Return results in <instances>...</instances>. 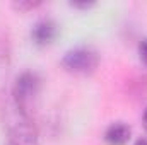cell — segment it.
Listing matches in <instances>:
<instances>
[{
    "label": "cell",
    "mask_w": 147,
    "mask_h": 145,
    "mask_svg": "<svg viewBox=\"0 0 147 145\" xmlns=\"http://www.w3.org/2000/svg\"><path fill=\"white\" fill-rule=\"evenodd\" d=\"M3 125L7 130V145H39V130L33 116L17 109L12 101L3 108Z\"/></svg>",
    "instance_id": "cell-1"
},
{
    "label": "cell",
    "mask_w": 147,
    "mask_h": 145,
    "mask_svg": "<svg viewBox=\"0 0 147 145\" xmlns=\"http://www.w3.org/2000/svg\"><path fill=\"white\" fill-rule=\"evenodd\" d=\"M41 91H43L41 75L34 70H24L14 80L10 101L17 109L33 116L38 106V101H39V96H41Z\"/></svg>",
    "instance_id": "cell-2"
},
{
    "label": "cell",
    "mask_w": 147,
    "mask_h": 145,
    "mask_svg": "<svg viewBox=\"0 0 147 145\" xmlns=\"http://www.w3.org/2000/svg\"><path fill=\"white\" fill-rule=\"evenodd\" d=\"M60 63L65 72L72 75H92L101 63V55L89 44H79L63 53Z\"/></svg>",
    "instance_id": "cell-3"
},
{
    "label": "cell",
    "mask_w": 147,
    "mask_h": 145,
    "mask_svg": "<svg viewBox=\"0 0 147 145\" xmlns=\"http://www.w3.org/2000/svg\"><path fill=\"white\" fill-rule=\"evenodd\" d=\"M60 34V26L55 19L51 17H41L31 26L29 29V38L33 41V44H36L38 48H46L51 46Z\"/></svg>",
    "instance_id": "cell-4"
},
{
    "label": "cell",
    "mask_w": 147,
    "mask_h": 145,
    "mask_svg": "<svg viewBox=\"0 0 147 145\" xmlns=\"http://www.w3.org/2000/svg\"><path fill=\"white\" fill-rule=\"evenodd\" d=\"M106 145H128L132 140V126L127 121H113L103 132Z\"/></svg>",
    "instance_id": "cell-5"
},
{
    "label": "cell",
    "mask_w": 147,
    "mask_h": 145,
    "mask_svg": "<svg viewBox=\"0 0 147 145\" xmlns=\"http://www.w3.org/2000/svg\"><path fill=\"white\" fill-rule=\"evenodd\" d=\"M41 5H43V2H39V0H14V2L10 3V7H12L16 12H19V14L31 12V10H34V9H39Z\"/></svg>",
    "instance_id": "cell-6"
},
{
    "label": "cell",
    "mask_w": 147,
    "mask_h": 145,
    "mask_svg": "<svg viewBox=\"0 0 147 145\" xmlns=\"http://www.w3.org/2000/svg\"><path fill=\"white\" fill-rule=\"evenodd\" d=\"M10 58V41L3 33H0V63H7Z\"/></svg>",
    "instance_id": "cell-7"
},
{
    "label": "cell",
    "mask_w": 147,
    "mask_h": 145,
    "mask_svg": "<svg viewBox=\"0 0 147 145\" xmlns=\"http://www.w3.org/2000/svg\"><path fill=\"white\" fill-rule=\"evenodd\" d=\"M137 55H139V60H140V63L147 67V36L142 38L140 41H139V44H137Z\"/></svg>",
    "instance_id": "cell-8"
},
{
    "label": "cell",
    "mask_w": 147,
    "mask_h": 145,
    "mask_svg": "<svg viewBox=\"0 0 147 145\" xmlns=\"http://www.w3.org/2000/svg\"><path fill=\"white\" fill-rule=\"evenodd\" d=\"M69 5L72 9H77V10H89V9H94L98 3L96 2H87V0H82V2H69Z\"/></svg>",
    "instance_id": "cell-9"
},
{
    "label": "cell",
    "mask_w": 147,
    "mask_h": 145,
    "mask_svg": "<svg viewBox=\"0 0 147 145\" xmlns=\"http://www.w3.org/2000/svg\"><path fill=\"white\" fill-rule=\"evenodd\" d=\"M142 126H144V130H146V133H147V106L142 111Z\"/></svg>",
    "instance_id": "cell-10"
},
{
    "label": "cell",
    "mask_w": 147,
    "mask_h": 145,
    "mask_svg": "<svg viewBox=\"0 0 147 145\" xmlns=\"http://www.w3.org/2000/svg\"><path fill=\"white\" fill-rule=\"evenodd\" d=\"M134 145H147V135H146V137H140V138H137Z\"/></svg>",
    "instance_id": "cell-11"
}]
</instances>
